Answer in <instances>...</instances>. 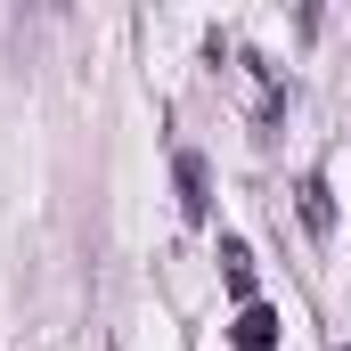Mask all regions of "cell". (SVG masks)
<instances>
[{"label":"cell","mask_w":351,"mask_h":351,"mask_svg":"<svg viewBox=\"0 0 351 351\" xmlns=\"http://www.w3.org/2000/svg\"><path fill=\"white\" fill-rule=\"evenodd\" d=\"M172 188H180V213H188V221H213V172H204L196 147L172 156Z\"/></svg>","instance_id":"obj_1"},{"label":"cell","mask_w":351,"mask_h":351,"mask_svg":"<svg viewBox=\"0 0 351 351\" xmlns=\"http://www.w3.org/2000/svg\"><path fill=\"white\" fill-rule=\"evenodd\" d=\"M278 335H286V319H278L269 302H245V311L229 319V343L237 351H278Z\"/></svg>","instance_id":"obj_2"},{"label":"cell","mask_w":351,"mask_h":351,"mask_svg":"<svg viewBox=\"0 0 351 351\" xmlns=\"http://www.w3.org/2000/svg\"><path fill=\"white\" fill-rule=\"evenodd\" d=\"M294 213H302V229H311V237H335V188H327V172H302Z\"/></svg>","instance_id":"obj_3"},{"label":"cell","mask_w":351,"mask_h":351,"mask_svg":"<svg viewBox=\"0 0 351 351\" xmlns=\"http://www.w3.org/2000/svg\"><path fill=\"white\" fill-rule=\"evenodd\" d=\"M221 286H229V302L245 311V302H262L254 294V245L245 237H221Z\"/></svg>","instance_id":"obj_4"},{"label":"cell","mask_w":351,"mask_h":351,"mask_svg":"<svg viewBox=\"0 0 351 351\" xmlns=\"http://www.w3.org/2000/svg\"><path fill=\"white\" fill-rule=\"evenodd\" d=\"M335 351H351V343H335Z\"/></svg>","instance_id":"obj_5"}]
</instances>
